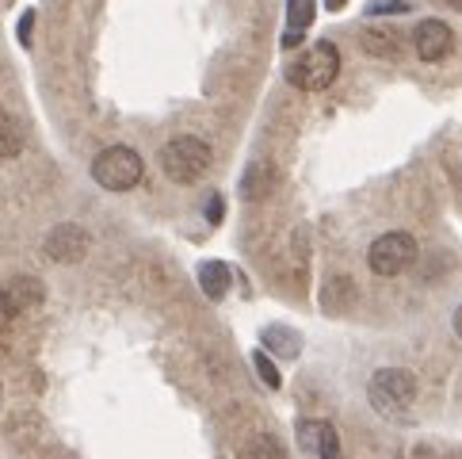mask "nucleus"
I'll return each mask as SVG.
<instances>
[{
  "mask_svg": "<svg viewBox=\"0 0 462 459\" xmlns=\"http://www.w3.org/2000/svg\"><path fill=\"white\" fill-rule=\"evenodd\" d=\"M367 402L374 414H383L390 421H402L405 409L417 402V379L405 368H383L367 379Z\"/></svg>",
  "mask_w": 462,
  "mask_h": 459,
  "instance_id": "1",
  "label": "nucleus"
},
{
  "mask_svg": "<svg viewBox=\"0 0 462 459\" xmlns=\"http://www.w3.org/2000/svg\"><path fill=\"white\" fill-rule=\"evenodd\" d=\"M210 161H214L210 145L203 138H191V135L172 138L161 150V169H164L169 180H176V184H195V180H203L207 169H210Z\"/></svg>",
  "mask_w": 462,
  "mask_h": 459,
  "instance_id": "2",
  "label": "nucleus"
},
{
  "mask_svg": "<svg viewBox=\"0 0 462 459\" xmlns=\"http://www.w3.org/2000/svg\"><path fill=\"white\" fill-rule=\"evenodd\" d=\"M337 73H340V51L333 42H318L299 61H291L287 80L302 92H325L337 80Z\"/></svg>",
  "mask_w": 462,
  "mask_h": 459,
  "instance_id": "3",
  "label": "nucleus"
},
{
  "mask_svg": "<svg viewBox=\"0 0 462 459\" xmlns=\"http://www.w3.org/2000/svg\"><path fill=\"white\" fill-rule=\"evenodd\" d=\"M142 173H145L142 154L130 150V145H107L92 161V180L107 192H130L142 180Z\"/></svg>",
  "mask_w": 462,
  "mask_h": 459,
  "instance_id": "4",
  "label": "nucleus"
},
{
  "mask_svg": "<svg viewBox=\"0 0 462 459\" xmlns=\"http://www.w3.org/2000/svg\"><path fill=\"white\" fill-rule=\"evenodd\" d=\"M412 260H417V238L405 234V230H390V234L374 238L367 249V265L374 276H383V280L402 276Z\"/></svg>",
  "mask_w": 462,
  "mask_h": 459,
  "instance_id": "5",
  "label": "nucleus"
},
{
  "mask_svg": "<svg viewBox=\"0 0 462 459\" xmlns=\"http://www.w3.org/2000/svg\"><path fill=\"white\" fill-rule=\"evenodd\" d=\"M42 249L51 260H58V265H77V260H85V253H88V234L77 222H61L46 234Z\"/></svg>",
  "mask_w": 462,
  "mask_h": 459,
  "instance_id": "6",
  "label": "nucleus"
},
{
  "mask_svg": "<svg viewBox=\"0 0 462 459\" xmlns=\"http://www.w3.org/2000/svg\"><path fill=\"white\" fill-rule=\"evenodd\" d=\"M299 445H302V452L318 455V459H344L340 436H337V429H333V421L302 417V421H299Z\"/></svg>",
  "mask_w": 462,
  "mask_h": 459,
  "instance_id": "7",
  "label": "nucleus"
},
{
  "mask_svg": "<svg viewBox=\"0 0 462 459\" xmlns=\"http://www.w3.org/2000/svg\"><path fill=\"white\" fill-rule=\"evenodd\" d=\"M451 46H455V35H451V27L443 20H424L417 27V35H412V51H417V58H424V61L448 58Z\"/></svg>",
  "mask_w": 462,
  "mask_h": 459,
  "instance_id": "8",
  "label": "nucleus"
},
{
  "mask_svg": "<svg viewBox=\"0 0 462 459\" xmlns=\"http://www.w3.org/2000/svg\"><path fill=\"white\" fill-rule=\"evenodd\" d=\"M42 299V284L31 280V276H20V280H12L5 291H0V306H5V314H20V310L35 306Z\"/></svg>",
  "mask_w": 462,
  "mask_h": 459,
  "instance_id": "9",
  "label": "nucleus"
},
{
  "mask_svg": "<svg viewBox=\"0 0 462 459\" xmlns=\"http://www.w3.org/2000/svg\"><path fill=\"white\" fill-rule=\"evenodd\" d=\"M318 0H287V31H283V46H299L306 27L313 23Z\"/></svg>",
  "mask_w": 462,
  "mask_h": 459,
  "instance_id": "10",
  "label": "nucleus"
},
{
  "mask_svg": "<svg viewBox=\"0 0 462 459\" xmlns=\"http://www.w3.org/2000/svg\"><path fill=\"white\" fill-rule=\"evenodd\" d=\"M272 188H275V169L268 165V161H253L241 176V195L253 203V200H263Z\"/></svg>",
  "mask_w": 462,
  "mask_h": 459,
  "instance_id": "11",
  "label": "nucleus"
},
{
  "mask_svg": "<svg viewBox=\"0 0 462 459\" xmlns=\"http://www.w3.org/2000/svg\"><path fill=\"white\" fill-rule=\"evenodd\" d=\"M356 299V284L348 280V276H333L325 287H321V306L328 310V314H340V310H348Z\"/></svg>",
  "mask_w": 462,
  "mask_h": 459,
  "instance_id": "12",
  "label": "nucleus"
},
{
  "mask_svg": "<svg viewBox=\"0 0 462 459\" xmlns=\"http://www.w3.org/2000/svg\"><path fill=\"white\" fill-rule=\"evenodd\" d=\"M263 349L283 356V360H294L302 352V337L294 330H287V325H268V330H263Z\"/></svg>",
  "mask_w": 462,
  "mask_h": 459,
  "instance_id": "13",
  "label": "nucleus"
},
{
  "mask_svg": "<svg viewBox=\"0 0 462 459\" xmlns=\"http://www.w3.org/2000/svg\"><path fill=\"white\" fill-rule=\"evenodd\" d=\"M199 287L207 299H226V291H229V268L222 265V260H203L199 265Z\"/></svg>",
  "mask_w": 462,
  "mask_h": 459,
  "instance_id": "14",
  "label": "nucleus"
},
{
  "mask_svg": "<svg viewBox=\"0 0 462 459\" xmlns=\"http://www.w3.org/2000/svg\"><path fill=\"white\" fill-rule=\"evenodd\" d=\"M359 42H363V51L367 54H374V58H398V31H386V27H367L359 35Z\"/></svg>",
  "mask_w": 462,
  "mask_h": 459,
  "instance_id": "15",
  "label": "nucleus"
},
{
  "mask_svg": "<svg viewBox=\"0 0 462 459\" xmlns=\"http://www.w3.org/2000/svg\"><path fill=\"white\" fill-rule=\"evenodd\" d=\"M20 150H23V130H20V123H15L8 111H0V161L20 157Z\"/></svg>",
  "mask_w": 462,
  "mask_h": 459,
  "instance_id": "16",
  "label": "nucleus"
},
{
  "mask_svg": "<svg viewBox=\"0 0 462 459\" xmlns=\"http://www.w3.org/2000/svg\"><path fill=\"white\" fill-rule=\"evenodd\" d=\"M249 459H287V452H283V445H279L275 436L263 433L249 445Z\"/></svg>",
  "mask_w": 462,
  "mask_h": 459,
  "instance_id": "17",
  "label": "nucleus"
},
{
  "mask_svg": "<svg viewBox=\"0 0 462 459\" xmlns=\"http://www.w3.org/2000/svg\"><path fill=\"white\" fill-rule=\"evenodd\" d=\"M253 368L260 371V379L268 383L272 390H279V371H275V364L268 360V352H253Z\"/></svg>",
  "mask_w": 462,
  "mask_h": 459,
  "instance_id": "18",
  "label": "nucleus"
},
{
  "mask_svg": "<svg viewBox=\"0 0 462 459\" xmlns=\"http://www.w3.org/2000/svg\"><path fill=\"white\" fill-rule=\"evenodd\" d=\"M367 12H371V15H383V12H409V5H402V0H383V5H371Z\"/></svg>",
  "mask_w": 462,
  "mask_h": 459,
  "instance_id": "19",
  "label": "nucleus"
},
{
  "mask_svg": "<svg viewBox=\"0 0 462 459\" xmlns=\"http://www.w3.org/2000/svg\"><path fill=\"white\" fill-rule=\"evenodd\" d=\"M207 219H210V222H222V195H210V203H207Z\"/></svg>",
  "mask_w": 462,
  "mask_h": 459,
  "instance_id": "20",
  "label": "nucleus"
},
{
  "mask_svg": "<svg viewBox=\"0 0 462 459\" xmlns=\"http://www.w3.org/2000/svg\"><path fill=\"white\" fill-rule=\"evenodd\" d=\"M451 325H455V333H458V341H462V306L455 310V318H451Z\"/></svg>",
  "mask_w": 462,
  "mask_h": 459,
  "instance_id": "21",
  "label": "nucleus"
},
{
  "mask_svg": "<svg viewBox=\"0 0 462 459\" xmlns=\"http://www.w3.org/2000/svg\"><path fill=\"white\" fill-rule=\"evenodd\" d=\"M344 5H348V0H325V8H328V12H340Z\"/></svg>",
  "mask_w": 462,
  "mask_h": 459,
  "instance_id": "22",
  "label": "nucleus"
},
{
  "mask_svg": "<svg viewBox=\"0 0 462 459\" xmlns=\"http://www.w3.org/2000/svg\"><path fill=\"white\" fill-rule=\"evenodd\" d=\"M448 5H451V8H458V12H462V0H448Z\"/></svg>",
  "mask_w": 462,
  "mask_h": 459,
  "instance_id": "23",
  "label": "nucleus"
}]
</instances>
